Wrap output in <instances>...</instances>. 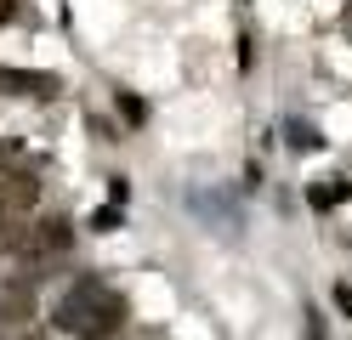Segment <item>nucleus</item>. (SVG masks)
<instances>
[{"instance_id": "f03ea898", "label": "nucleus", "mask_w": 352, "mask_h": 340, "mask_svg": "<svg viewBox=\"0 0 352 340\" xmlns=\"http://www.w3.org/2000/svg\"><path fill=\"white\" fill-rule=\"evenodd\" d=\"M34 199H40L34 176H6V181H0V244H12V238L23 244V227H29Z\"/></svg>"}, {"instance_id": "39448f33", "label": "nucleus", "mask_w": 352, "mask_h": 340, "mask_svg": "<svg viewBox=\"0 0 352 340\" xmlns=\"http://www.w3.org/2000/svg\"><path fill=\"white\" fill-rule=\"evenodd\" d=\"M6 17H12V0H0V23H6Z\"/></svg>"}, {"instance_id": "7ed1b4c3", "label": "nucleus", "mask_w": 352, "mask_h": 340, "mask_svg": "<svg viewBox=\"0 0 352 340\" xmlns=\"http://www.w3.org/2000/svg\"><path fill=\"white\" fill-rule=\"evenodd\" d=\"M69 238H74V227L63 221V216H46L40 227H29V233H23V244H17V249H23L29 261H52V256L69 249Z\"/></svg>"}, {"instance_id": "f257e3e1", "label": "nucleus", "mask_w": 352, "mask_h": 340, "mask_svg": "<svg viewBox=\"0 0 352 340\" xmlns=\"http://www.w3.org/2000/svg\"><path fill=\"white\" fill-rule=\"evenodd\" d=\"M125 324V295L108 289L102 278H80L74 289H63L57 301V329L74 340H108Z\"/></svg>"}, {"instance_id": "20e7f679", "label": "nucleus", "mask_w": 352, "mask_h": 340, "mask_svg": "<svg viewBox=\"0 0 352 340\" xmlns=\"http://www.w3.org/2000/svg\"><path fill=\"white\" fill-rule=\"evenodd\" d=\"M57 80L52 74H29V68H0V91L6 97H46Z\"/></svg>"}]
</instances>
